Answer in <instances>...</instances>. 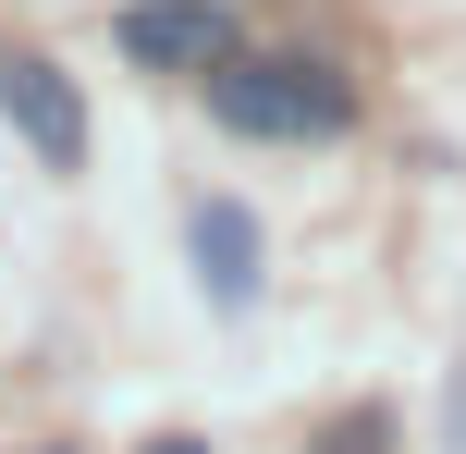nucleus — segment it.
<instances>
[{
  "instance_id": "obj_2",
  "label": "nucleus",
  "mask_w": 466,
  "mask_h": 454,
  "mask_svg": "<svg viewBox=\"0 0 466 454\" xmlns=\"http://www.w3.org/2000/svg\"><path fill=\"white\" fill-rule=\"evenodd\" d=\"M0 123L37 147V172H86V98L49 49H0Z\"/></svg>"
},
{
  "instance_id": "obj_5",
  "label": "nucleus",
  "mask_w": 466,
  "mask_h": 454,
  "mask_svg": "<svg viewBox=\"0 0 466 454\" xmlns=\"http://www.w3.org/2000/svg\"><path fill=\"white\" fill-rule=\"evenodd\" d=\"M147 454H209V442H197V430H160V442H147Z\"/></svg>"
},
{
  "instance_id": "obj_3",
  "label": "nucleus",
  "mask_w": 466,
  "mask_h": 454,
  "mask_svg": "<svg viewBox=\"0 0 466 454\" xmlns=\"http://www.w3.org/2000/svg\"><path fill=\"white\" fill-rule=\"evenodd\" d=\"M123 62L209 86V62H233V13L221 0H136V13H123Z\"/></svg>"
},
{
  "instance_id": "obj_1",
  "label": "nucleus",
  "mask_w": 466,
  "mask_h": 454,
  "mask_svg": "<svg viewBox=\"0 0 466 454\" xmlns=\"http://www.w3.org/2000/svg\"><path fill=\"white\" fill-rule=\"evenodd\" d=\"M209 111L233 136H344L356 86L307 49H233V62H209Z\"/></svg>"
},
{
  "instance_id": "obj_4",
  "label": "nucleus",
  "mask_w": 466,
  "mask_h": 454,
  "mask_svg": "<svg viewBox=\"0 0 466 454\" xmlns=\"http://www.w3.org/2000/svg\"><path fill=\"white\" fill-rule=\"evenodd\" d=\"M185 246H197V295H209L221 319H233V308H258V270H270V246H258V209H246V197H197Z\"/></svg>"
}]
</instances>
